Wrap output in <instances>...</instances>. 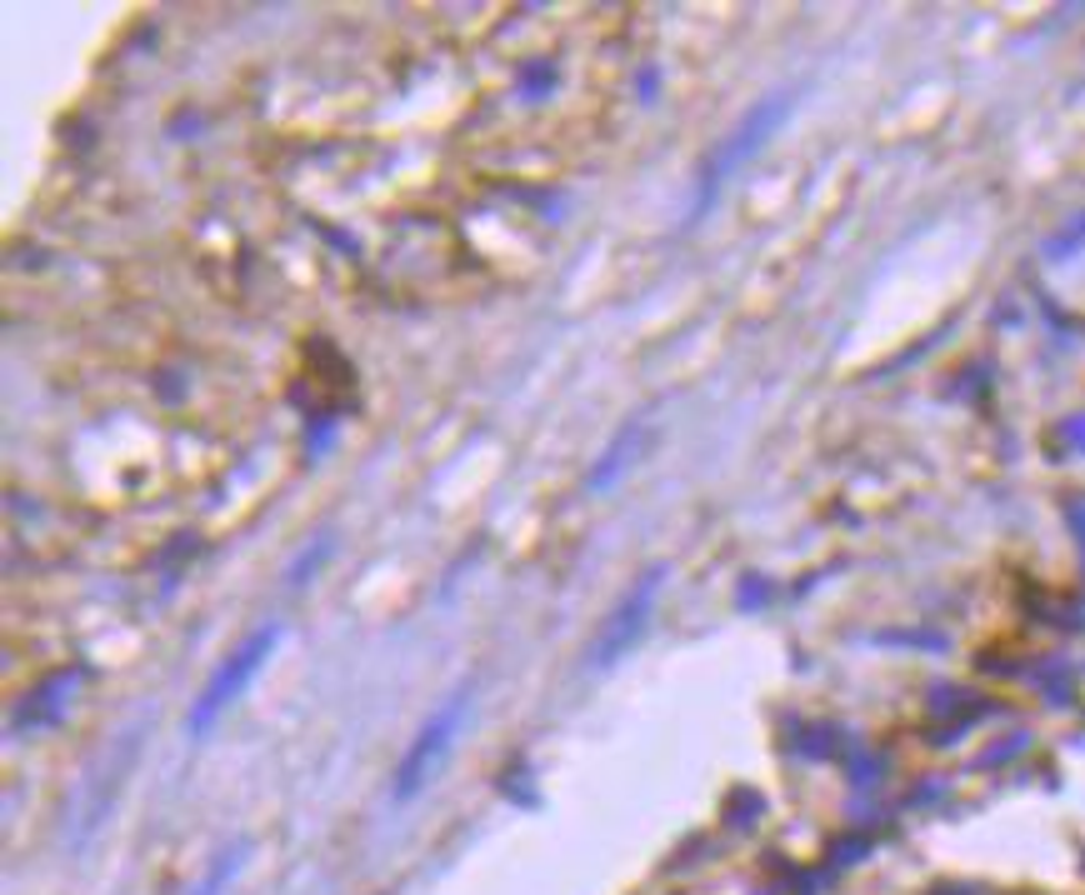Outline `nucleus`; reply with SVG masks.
I'll return each mask as SVG.
<instances>
[{
  "label": "nucleus",
  "instance_id": "f257e3e1",
  "mask_svg": "<svg viewBox=\"0 0 1085 895\" xmlns=\"http://www.w3.org/2000/svg\"><path fill=\"white\" fill-rule=\"evenodd\" d=\"M265 645H271V635H261V641H255L245 655H235V671H221V681H215L211 691H205L201 711H195V725H211V715L221 711V705L231 701V695L241 691L245 681H251V675H255V665H261V655H265Z\"/></svg>",
  "mask_w": 1085,
  "mask_h": 895
},
{
  "label": "nucleus",
  "instance_id": "f03ea898",
  "mask_svg": "<svg viewBox=\"0 0 1085 895\" xmlns=\"http://www.w3.org/2000/svg\"><path fill=\"white\" fill-rule=\"evenodd\" d=\"M455 715H461V701H455L451 711H445L441 721H435V731H425V735H431V741H435V735H441L445 725H455ZM435 745H441V741H435ZM421 765H425V751H415L411 761H405V791H411V785H415V775H421Z\"/></svg>",
  "mask_w": 1085,
  "mask_h": 895
}]
</instances>
